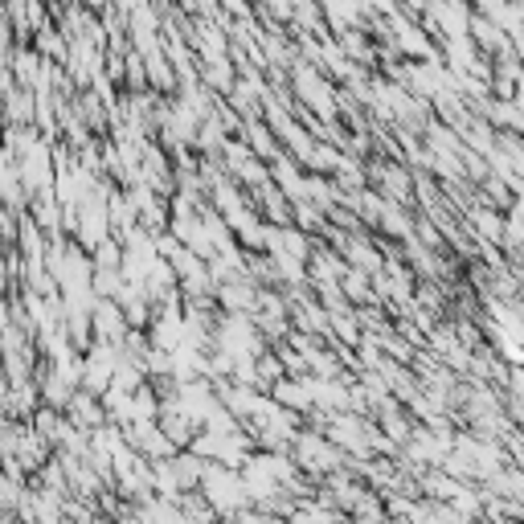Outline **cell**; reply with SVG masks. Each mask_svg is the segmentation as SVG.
<instances>
[{"instance_id":"6da1fadb","label":"cell","mask_w":524,"mask_h":524,"mask_svg":"<svg viewBox=\"0 0 524 524\" xmlns=\"http://www.w3.org/2000/svg\"><path fill=\"white\" fill-rule=\"evenodd\" d=\"M516 103H520V111H524V70H520V78H516Z\"/></svg>"},{"instance_id":"7a4b0ae2","label":"cell","mask_w":524,"mask_h":524,"mask_svg":"<svg viewBox=\"0 0 524 524\" xmlns=\"http://www.w3.org/2000/svg\"><path fill=\"white\" fill-rule=\"evenodd\" d=\"M512 50H516V58L524 62V33H520V37H512Z\"/></svg>"}]
</instances>
